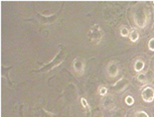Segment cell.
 <instances>
[{
  "label": "cell",
  "instance_id": "9a60e30c",
  "mask_svg": "<svg viewBox=\"0 0 154 117\" xmlns=\"http://www.w3.org/2000/svg\"><path fill=\"white\" fill-rule=\"evenodd\" d=\"M124 102L127 106H133L135 104V98L132 95H127L124 99Z\"/></svg>",
  "mask_w": 154,
  "mask_h": 117
},
{
  "label": "cell",
  "instance_id": "7a4b0ae2",
  "mask_svg": "<svg viewBox=\"0 0 154 117\" xmlns=\"http://www.w3.org/2000/svg\"><path fill=\"white\" fill-rule=\"evenodd\" d=\"M88 40L93 46H99L104 39V31L99 24H93L88 30Z\"/></svg>",
  "mask_w": 154,
  "mask_h": 117
},
{
  "label": "cell",
  "instance_id": "5bb4252c",
  "mask_svg": "<svg viewBox=\"0 0 154 117\" xmlns=\"http://www.w3.org/2000/svg\"><path fill=\"white\" fill-rule=\"evenodd\" d=\"M129 33H130V29L127 27L126 25H121L120 28H119V34L122 37H129Z\"/></svg>",
  "mask_w": 154,
  "mask_h": 117
},
{
  "label": "cell",
  "instance_id": "ba28073f",
  "mask_svg": "<svg viewBox=\"0 0 154 117\" xmlns=\"http://www.w3.org/2000/svg\"><path fill=\"white\" fill-rule=\"evenodd\" d=\"M133 71H134L136 74H139V73L144 72L145 70V61L142 58H137L134 60L133 62Z\"/></svg>",
  "mask_w": 154,
  "mask_h": 117
},
{
  "label": "cell",
  "instance_id": "5b68a950",
  "mask_svg": "<svg viewBox=\"0 0 154 117\" xmlns=\"http://www.w3.org/2000/svg\"><path fill=\"white\" fill-rule=\"evenodd\" d=\"M130 85V80L126 77H121L120 79H118L117 81L115 82L114 84H112L111 86V90L116 94H121L123 93L125 90L129 87Z\"/></svg>",
  "mask_w": 154,
  "mask_h": 117
},
{
  "label": "cell",
  "instance_id": "30bf717a",
  "mask_svg": "<svg viewBox=\"0 0 154 117\" xmlns=\"http://www.w3.org/2000/svg\"><path fill=\"white\" fill-rule=\"evenodd\" d=\"M129 40L132 43H136L140 40V33L137 28H132L129 33Z\"/></svg>",
  "mask_w": 154,
  "mask_h": 117
},
{
  "label": "cell",
  "instance_id": "9c48e42d",
  "mask_svg": "<svg viewBox=\"0 0 154 117\" xmlns=\"http://www.w3.org/2000/svg\"><path fill=\"white\" fill-rule=\"evenodd\" d=\"M147 73L146 72H142V73H139V74H136V80H137L139 83L144 85V86H148L150 85V82H149V79H148Z\"/></svg>",
  "mask_w": 154,
  "mask_h": 117
},
{
  "label": "cell",
  "instance_id": "d6986e66",
  "mask_svg": "<svg viewBox=\"0 0 154 117\" xmlns=\"http://www.w3.org/2000/svg\"><path fill=\"white\" fill-rule=\"evenodd\" d=\"M152 6H153V8H154V1L152 2Z\"/></svg>",
  "mask_w": 154,
  "mask_h": 117
},
{
  "label": "cell",
  "instance_id": "3957f363",
  "mask_svg": "<svg viewBox=\"0 0 154 117\" xmlns=\"http://www.w3.org/2000/svg\"><path fill=\"white\" fill-rule=\"evenodd\" d=\"M121 69L117 61L111 60L107 63L105 67V74L109 79H115L120 76Z\"/></svg>",
  "mask_w": 154,
  "mask_h": 117
},
{
  "label": "cell",
  "instance_id": "2e32d148",
  "mask_svg": "<svg viewBox=\"0 0 154 117\" xmlns=\"http://www.w3.org/2000/svg\"><path fill=\"white\" fill-rule=\"evenodd\" d=\"M147 49L151 52H154V36H151L147 42Z\"/></svg>",
  "mask_w": 154,
  "mask_h": 117
},
{
  "label": "cell",
  "instance_id": "7c38bea8",
  "mask_svg": "<svg viewBox=\"0 0 154 117\" xmlns=\"http://www.w3.org/2000/svg\"><path fill=\"white\" fill-rule=\"evenodd\" d=\"M131 117H150L146 111L143 109H135L131 114Z\"/></svg>",
  "mask_w": 154,
  "mask_h": 117
},
{
  "label": "cell",
  "instance_id": "ffe728a7",
  "mask_svg": "<svg viewBox=\"0 0 154 117\" xmlns=\"http://www.w3.org/2000/svg\"><path fill=\"white\" fill-rule=\"evenodd\" d=\"M152 28H153V30H154V24H153V26H152Z\"/></svg>",
  "mask_w": 154,
  "mask_h": 117
},
{
  "label": "cell",
  "instance_id": "6da1fadb",
  "mask_svg": "<svg viewBox=\"0 0 154 117\" xmlns=\"http://www.w3.org/2000/svg\"><path fill=\"white\" fill-rule=\"evenodd\" d=\"M131 20L135 28L145 29L151 22V10L147 4L143 2H138L131 8Z\"/></svg>",
  "mask_w": 154,
  "mask_h": 117
},
{
  "label": "cell",
  "instance_id": "277c9868",
  "mask_svg": "<svg viewBox=\"0 0 154 117\" xmlns=\"http://www.w3.org/2000/svg\"><path fill=\"white\" fill-rule=\"evenodd\" d=\"M72 73H74L77 77H82V76H84L86 72L85 60L81 57L75 58L72 62Z\"/></svg>",
  "mask_w": 154,
  "mask_h": 117
},
{
  "label": "cell",
  "instance_id": "8fae6325",
  "mask_svg": "<svg viewBox=\"0 0 154 117\" xmlns=\"http://www.w3.org/2000/svg\"><path fill=\"white\" fill-rule=\"evenodd\" d=\"M80 103H81V106H82L83 110L85 111V112H90L91 111V106H90L88 100H87V98L85 97H80Z\"/></svg>",
  "mask_w": 154,
  "mask_h": 117
},
{
  "label": "cell",
  "instance_id": "ac0fdd59",
  "mask_svg": "<svg viewBox=\"0 0 154 117\" xmlns=\"http://www.w3.org/2000/svg\"><path fill=\"white\" fill-rule=\"evenodd\" d=\"M151 68H152V71H154V58L152 60V64H151Z\"/></svg>",
  "mask_w": 154,
  "mask_h": 117
},
{
  "label": "cell",
  "instance_id": "52a82bcc",
  "mask_svg": "<svg viewBox=\"0 0 154 117\" xmlns=\"http://www.w3.org/2000/svg\"><path fill=\"white\" fill-rule=\"evenodd\" d=\"M140 95H141L142 101H143L144 103H147V104L152 103L154 101V88L151 87L150 85L144 86L141 89Z\"/></svg>",
  "mask_w": 154,
  "mask_h": 117
},
{
  "label": "cell",
  "instance_id": "e0dca14e",
  "mask_svg": "<svg viewBox=\"0 0 154 117\" xmlns=\"http://www.w3.org/2000/svg\"><path fill=\"white\" fill-rule=\"evenodd\" d=\"M93 117H105V115H104V113L102 111H96Z\"/></svg>",
  "mask_w": 154,
  "mask_h": 117
},
{
  "label": "cell",
  "instance_id": "4fadbf2b",
  "mask_svg": "<svg viewBox=\"0 0 154 117\" xmlns=\"http://www.w3.org/2000/svg\"><path fill=\"white\" fill-rule=\"evenodd\" d=\"M109 94V89L108 87L104 86V85H100V86L98 87V95L100 96L101 98L105 97Z\"/></svg>",
  "mask_w": 154,
  "mask_h": 117
},
{
  "label": "cell",
  "instance_id": "8992f818",
  "mask_svg": "<svg viewBox=\"0 0 154 117\" xmlns=\"http://www.w3.org/2000/svg\"><path fill=\"white\" fill-rule=\"evenodd\" d=\"M100 105L103 109H105L107 111H114L117 108V103H116V99L114 98V96L111 94H108L105 97L101 98Z\"/></svg>",
  "mask_w": 154,
  "mask_h": 117
}]
</instances>
